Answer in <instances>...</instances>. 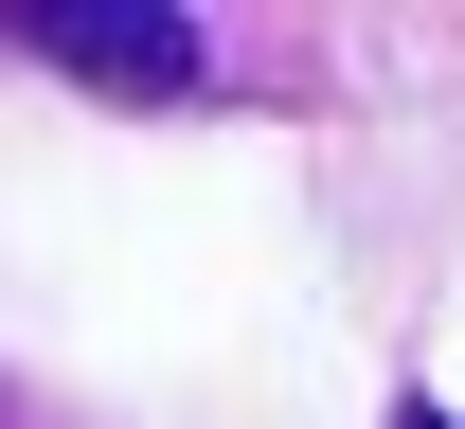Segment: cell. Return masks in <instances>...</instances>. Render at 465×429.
Segmentation results:
<instances>
[{
    "label": "cell",
    "mask_w": 465,
    "mask_h": 429,
    "mask_svg": "<svg viewBox=\"0 0 465 429\" xmlns=\"http://www.w3.org/2000/svg\"><path fill=\"white\" fill-rule=\"evenodd\" d=\"M376 429H465V412H430V394H394V412H376Z\"/></svg>",
    "instance_id": "2"
},
{
    "label": "cell",
    "mask_w": 465,
    "mask_h": 429,
    "mask_svg": "<svg viewBox=\"0 0 465 429\" xmlns=\"http://www.w3.org/2000/svg\"><path fill=\"white\" fill-rule=\"evenodd\" d=\"M36 72H72V90H125V108H197L232 72L215 18H162V0H90V18H0Z\"/></svg>",
    "instance_id": "1"
}]
</instances>
